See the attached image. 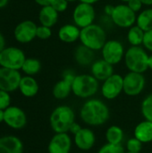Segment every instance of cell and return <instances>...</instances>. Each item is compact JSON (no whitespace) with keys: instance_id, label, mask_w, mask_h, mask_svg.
<instances>
[{"instance_id":"cell-1","label":"cell","mask_w":152,"mask_h":153,"mask_svg":"<svg viewBox=\"0 0 152 153\" xmlns=\"http://www.w3.org/2000/svg\"><path fill=\"white\" fill-rule=\"evenodd\" d=\"M82 120L92 126L104 125L109 119V108L100 100L90 99L82 107L80 111Z\"/></svg>"},{"instance_id":"cell-2","label":"cell","mask_w":152,"mask_h":153,"mask_svg":"<svg viewBox=\"0 0 152 153\" xmlns=\"http://www.w3.org/2000/svg\"><path fill=\"white\" fill-rule=\"evenodd\" d=\"M81 44L96 51L101 50L107 39L105 29L97 23H92L85 28L81 29L80 33Z\"/></svg>"},{"instance_id":"cell-3","label":"cell","mask_w":152,"mask_h":153,"mask_svg":"<svg viewBox=\"0 0 152 153\" xmlns=\"http://www.w3.org/2000/svg\"><path fill=\"white\" fill-rule=\"evenodd\" d=\"M149 54L142 46H131L125 50L124 62L129 72L144 74L148 69Z\"/></svg>"},{"instance_id":"cell-4","label":"cell","mask_w":152,"mask_h":153,"mask_svg":"<svg viewBox=\"0 0 152 153\" xmlns=\"http://www.w3.org/2000/svg\"><path fill=\"white\" fill-rule=\"evenodd\" d=\"M74 118L75 115L72 108L65 105L58 106L50 115V126L56 134L68 133L70 127L75 122Z\"/></svg>"},{"instance_id":"cell-5","label":"cell","mask_w":152,"mask_h":153,"mask_svg":"<svg viewBox=\"0 0 152 153\" xmlns=\"http://www.w3.org/2000/svg\"><path fill=\"white\" fill-rule=\"evenodd\" d=\"M99 88V81L92 74H76L72 84V92L78 98L89 99L98 92Z\"/></svg>"},{"instance_id":"cell-6","label":"cell","mask_w":152,"mask_h":153,"mask_svg":"<svg viewBox=\"0 0 152 153\" xmlns=\"http://www.w3.org/2000/svg\"><path fill=\"white\" fill-rule=\"evenodd\" d=\"M24 52L16 47L4 48L0 52V66L13 70H21L26 59Z\"/></svg>"},{"instance_id":"cell-7","label":"cell","mask_w":152,"mask_h":153,"mask_svg":"<svg viewBox=\"0 0 152 153\" xmlns=\"http://www.w3.org/2000/svg\"><path fill=\"white\" fill-rule=\"evenodd\" d=\"M137 13H135L127 4L122 3L115 5L114 11L110 16L112 22L122 29H129L136 23Z\"/></svg>"},{"instance_id":"cell-8","label":"cell","mask_w":152,"mask_h":153,"mask_svg":"<svg viewBox=\"0 0 152 153\" xmlns=\"http://www.w3.org/2000/svg\"><path fill=\"white\" fill-rule=\"evenodd\" d=\"M73 22L80 29L85 28L94 23L96 11L92 4L79 2L73 11Z\"/></svg>"},{"instance_id":"cell-9","label":"cell","mask_w":152,"mask_h":153,"mask_svg":"<svg viewBox=\"0 0 152 153\" xmlns=\"http://www.w3.org/2000/svg\"><path fill=\"white\" fill-rule=\"evenodd\" d=\"M125 47L117 39H108L101 48V56L104 60L116 65L121 63L125 57Z\"/></svg>"},{"instance_id":"cell-10","label":"cell","mask_w":152,"mask_h":153,"mask_svg":"<svg viewBox=\"0 0 152 153\" xmlns=\"http://www.w3.org/2000/svg\"><path fill=\"white\" fill-rule=\"evenodd\" d=\"M124 91V77L119 74H114L102 82L101 94L107 100H115Z\"/></svg>"},{"instance_id":"cell-11","label":"cell","mask_w":152,"mask_h":153,"mask_svg":"<svg viewBox=\"0 0 152 153\" xmlns=\"http://www.w3.org/2000/svg\"><path fill=\"white\" fill-rule=\"evenodd\" d=\"M146 83L143 74L129 72L124 76V92L131 97L142 92Z\"/></svg>"},{"instance_id":"cell-12","label":"cell","mask_w":152,"mask_h":153,"mask_svg":"<svg viewBox=\"0 0 152 153\" xmlns=\"http://www.w3.org/2000/svg\"><path fill=\"white\" fill-rule=\"evenodd\" d=\"M4 123L10 128L20 130L27 125V116L19 107L9 106L4 110Z\"/></svg>"},{"instance_id":"cell-13","label":"cell","mask_w":152,"mask_h":153,"mask_svg":"<svg viewBox=\"0 0 152 153\" xmlns=\"http://www.w3.org/2000/svg\"><path fill=\"white\" fill-rule=\"evenodd\" d=\"M22 77L18 70L0 66V90L9 93L15 91L19 89Z\"/></svg>"},{"instance_id":"cell-14","label":"cell","mask_w":152,"mask_h":153,"mask_svg":"<svg viewBox=\"0 0 152 153\" xmlns=\"http://www.w3.org/2000/svg\"><path fill=\"white\" fill-rule=\"evenodd\" d=\"M37 28L38 26L34 22L30 20L22 21L18 23L14 29V38L22 44L30 43L37 38Z\"/></svg>"},{"instance_id":"cell-15","label":"cell","mask_w":152,"mask_h":153,"mask_svg":"<svg viewBox=\"0 0 152 153\" xmlns=\"http://www.w3.org/2000/svg\"><path fill=\"white\" fill-rule=\"evenodd\" d=\"M76 74L72 70H66L63 73L62 80L58 81L53 87V96L57 100L66 99L72 92V84Z\"/></svg>"},{"instance_id":"cell-16","label":"cell","mask_w":152,"mask_h":153,"mask_svg":"<svg viewBox=\"0 0 152 153\" xmlns=\"http://www.w3.org/2000/svg\"><path fill=\"white\" fill-rule=\"evenodd\" d=\"M72 148V140L67 133L56 134L50 140L48 153H69Z\"/></svg>"},{"instance_id":"cell-17","label":"cell","mask_w":152,"mask_h":153,"mask_svg":"<svg viewBox=\"0 0 152 153\" xmlns=\"http://www.w3.org/2000/svg\"><path fill=\"white\" fill-rule=\"evenodd\" d=\"M114 74V65L103 58L96 59L90 65V74L99 82H104Z\"/></svg>"},{"instance_id":"cell-18","label":"cell","mask_w":152,"mask_h":153,"mask_svg":"<svg viewBox=\"0 0 152 153\" xmlns=\"http://www.w3.org/2000/svg\"><path fill=\"white\" fill-rule=\"evenodd\" d=\"M96 142V137L93 131L90 128H82L74 134V143L82 151L90 150Z\"/></svg>"},{"instance_id":"cell-19","label":"cell","mask_w":152,"mask_h":153,"mask_svg":"<svg viewBox=\"0 0 152 153\" xmlns=\"http://www.w3.org/2000/svg\"><path fill=\"white\" fill-rule=\"evenodd\" d=\"M23 143L22 140L14 135L0 137V153H22Z\"/></svg>"},{"instance_id":"cell-20","label":"cell","mask_w":152,"mask_h":153,"mask_svg":"<svg viewBox=\"0 0 152 153\" xmlns=\"http://www.w3.org/2000/svg\"><path fill=\"white\" fill-rule=\"evenodd\" d=\"M81 29L74 23H66L61 26L58 30V39L67 44L73 43L80 39Z\"/></svg>"},{"instance_id":"cell-21","label":"cell","mask_w":152,"mask_h":153,"mask_svg":"<svg viewBox=\"0 0 152 153\" xmlns=\"http://www.w3.org/2000/svg\"><path fill=\"white\" fill-rule=\"evenodd\" d=\"M74 60L80 66H90L96 60L95 51L83 46L79 45L74 50Z\"/></svg>"},{"instance_id":"cell-22","label":"cell","mask_w":152,"mask_h":153,"mask_svg":"<svg viewBox=\"0 0 152 153\" xmlns=\"http://www.w3.org/2000/svg\"><path fill=\"white\" fill-rule=\"evenodd\" d=\"M39 89V83L32 76L25 75L22 77L19 85V91L22 95L26 98H32L38 94Z\"/></svg>"},{"instance_id":"cell-23","label":"cell","mask_w":152,"mask_h":153,"mask_svg":"<svg viewBox=\"0 0 152 153\" xmlns=\"http://www.w3.org/2000/svg\"><path fill=\"white\" fill-rule=\"evenodd\" d=\"M59 13L56 12L51 5L42 6L39 13V21L41 25L52 28L58 21Z\"/></svg>"},{"instance_id":"cell-24","label":"cell","mask_w":152,"mask_h":153,"mask_svg":"<svg viewBox=\"0 0 152 153\" xmlns=\"http://www.w3.org/2000/svg\"><path fill=\"white\" fill-rule=\"evenodd\" d=\"M134 137L142 143L152 142V122L145 120L139 123L134 129Z\"/></svg>"},{"instance_id":"cell-25","label":"cell","mask_w":152,"mask_h":153,"mask_svg":"<svg viewBox=\"0 0 152 153\" xmlns=\"http://www.w3.org/2000/svg\"><path fill=\"white\" fill-rule=\"evenodd\" d=\"M143 31L152 30V8H145L142 10L136 17V23Z\"/></svg>"},{"instance_id":"cell-26","label":"cell","mask_w":152,"mask_h":153,"mask_svg":"<svg viewBox=\"0 0 152 153\" xmlns=\"http://www.w3.org/2000/svg\"><path fill=\"white\" fill-rule=\"evenodd\" d=\"M144 33L145 31H143L136 24L130 27L126 34V39H127L128 43L131 46H142Z\"/></svg>"},{"instance_id":"cell-27","label":"cell","mask_w":152,"mask_h":153,"mask_svg":"<svg viewBox=\"0 0 152 153\" xmlns=\"http://www.w3.org/2000/svg\"><path fill=\"white\" fill-rule=\"evenodd\" d=\"M107 142L113 144H122L124 140V131L117 126H112L108 127L106 132Z\"/></svg>"},{"instance_id":"cell-28","label":"cell","mask_w":152,"mask_h":153,"mask_svg":"<svg viewBox=\"0 0 152 153\" xmlns=\"http://www.w3.org/2000/svg\"><path fill=\"white\" fill-rule=\"evenodd\" d=\"M40 69H41V63L39 62V60L33 57H28L25 59L21 70L26 75L33 76L39 74Z\"/></svg>"},{"instance_id":"cell-29","label":"cell","mask_w":152,"mask_h":153,"mask_svg":"<svg viewBox=\"0 0 152 153\" xmlns=\"http://www.w3.org/2000/svg\"><path fill=\"white\" fill-rule=\"evenodd\" d=\"M141 110L146 120L152 122V94L148 95L142 102Z\"/></svg>"},{"instance_id":"cell-30","label":"cell","mask_w":152,"mask_h":153,"mask_svg":"<svg viewBox=\"0 0 152 153\" xmlns=\"http://www.w3.org/2000/svg\"><path fill=\"white\" fill-rule=\"evenodd\" d=\"M98 153H125V149L122 144H113V143H106L103 145Z\"/></svg>"},{"instance_id":"cell-31","label":"cell","mask_w":152,"mask_h":153,"mask_svg":"<svg viewBox=\"0 0 152 153\" xmlns=\"http://www.w3.org/2000/svg\"><path fill=\"white\" fill-rule=\"evenodd\" d=\"M142 144L143 143L140 140H138L136 137H133V138H131L127 141L126 149L129 152H141L142 148Z\"/></svg>"},{"instance_id":"cell-32","label":"cell","mask_w":152,"mask_h":153,"mask_svg":"<svg viewBox=\"0 0 152 153\" xmlns=\"http://www.w3.org/2000/svg\"><path fill=\"white\" fill-rule=\"evenodd\" d=\"M52 36V30L50 27L39 25L37 28V38L39 39H47Z\"/></svg>"},{"instance_id":"cell-33","label":"cell","mask_w":152,"mask_h":153,"mask_svg":"<svg viewBox=\"0 0 152 153\" xmlns=\"http://www.w3.org/2000/svg\"><path fill=\"white\" fill-rule=\"evenodd\" d=\"M11 106V96L10 93L0 90V109L4 110Z\"/></svg>"},{"instance_id":"cell-34","label":"cell","mask_w":152,"mask_h":153,"mask_svg":"<svg viewBox=\"0 0 152 153\" xmlns=\"http://www.w3.org/2000/svg\"><path fill=\"white\" fill-rule=\"evenodd\" d=\"M56 12L58 13H64L67 10L69 3L66 0H53L50 4Z\"/></svg>"},{"instance_id":"cell-35","label":"cell","mask_w":152,"mask_h":153,"mask_svg":"<svg viewBox=\"0 0 152 153\" xmlns=\"http://www.w3.org/2000/svg\"><path fill=\"white\" fill-rule=\"evenodd\" d=\"M142 47L147 51H150L152 53V30L145 31L143 42H142Z\"/></svg>"},{"instance_id":"cell-36","label":"cell","mask_w":152,"mask_h":153,"mask_svg":"<svg viewBox=\"0 0 152 153\" xmlns=\"http://www.w3.org/2000/svg\"><path fill=\"white\" fill-rule=\"evenodd\" d=\"M126 4L130 7V9L133 10L135 13H139L142 10L143 4L141 2V0H130Z\"/></svg>"},{"instance_id":"cell-37","label":"cell","mask_w":152,"mask_h":153,"mask_svg":"<svg viewBox=\"0 0 152 153\" xmlns=\"http://www.w3.org/2000/svg\"><path fill=\"white\" fill-rule=\"evenodd\" d=\"M114 8H115V5H113V4H107L104 7V14L110 17L112 13H113V11H114Z\"/></svg>"},{"instance_id":"cell-38","label":"cell","mask_w":152,"mask_h":153,"mask_svg":"<svg viewBox=\"0 0 152 153\" xmlns=\"http://www.w3.org/2000/svg\"><path fill=\"white\" fill-rule=\"evenodd\" d=\"M81 129H82V127H81V126H79V125H78L76 122H74V123L72 125V126L70 127V130H69V132L74 135V134H77V133H78V132H79Z\"/></svg>"},{"instance_id":"cell-39","label":"cell","mask_w":152,"mask_h":153,"mask_svg":"<svg viewBox=\"0 0 152 153\" xmlns=\"http://www.w3.org/2000/svg\"><path fill=\"white\" fill-rule=\"evenodd\" d=\"M39 5L42 6H46V5H50L53 0H34Z\"/></svg>"},{"instance_id":"cell-40","label":"cell","mask_w":152,"mask_h":153,"mask_svg":"<svg viewBox=\"0 0 152 153\" xmlns=\"http://www.w3.org/2000/svg\"><path fill=\"white\" fill-rule=\"evenodd\" d=\"M5 48V39L4 37L3 36V34L0 32V52Z\"/></svg>"},{"instance_id":"cell-41","label":"cell","mask_w":152,"mask_h":153,"mask_svg":"<svg viewBox=\"0 0 152 153\" xmlns=\"http://www.w3.org/2000/svg\"><path fill=\"white\" fill-rule=\"evenodd\" d=\"M99 0H79V2L82 3H86V4H95L96 3H98Z\"/></svg>"},{"instance_id":"cell-42","label":"cell","mask_w":152,"mask_h":153,"mask_svg":"<svg viewBox=\"0 0 152 153\" xmlns=\"http://www.w3.org/2000/svg\"><path fill=\"white\" fill-rule=\"evenodd\" d=\"M141 2L145 6H151L152 5V0H141Z\"/></svg>"},{"instance_id":"cell-43","label":"cell","mask_w":152,"mask_h":153,"mask_svg":"<svg viewBox=\"0 0 152 153\" xmlns=\"http://www.w3.org/2000/svg\"><path fill=\"white\" fill-rule=\"evenodd\" d=\"M8 2H9V0H0V9L6 6Z\"/></svg>"},{"instance_id":"cell-44","label":"cell","mask_w":152,"mask_h":153,"mask_svg":"<svg viewBox=\"0 0 152 153\" xmlns=\"http://www.w3.org/2000/svg\"><path fill=\"white\" fill-rule=\"evenodd\" d=\"M148 66L149 69L152 71V53L149 56V60H148Z\"/></svg>"},{"instance_id":"cell-45","label":"cell","mask_w":152,"mask_h":153,"mask_svg":"<svg viewBox=\"0 0 152 153\" xmlns=\"http://www.w3.org/2000/svg\"><path fill=\"white\" fill-rule=\"evenodd\" d=\"M4 122V110L0 109V124Z\"/></svg>"},{"instance_id":"cell-46","label":"cell","mask_w":152,"mask_h":153,"mask_svg":"<svg viewBox=\"0 0 152 153\" xmlns=\"http://www.w3.org/2000/svg\"><path fill=\"white\" fill-rule=\"evenodd\" d=\"M68 3H74V2H76V1H79V0H66Z\"/></svg>"},{"instance_id":"cell-47","label":"cell","mask_w":152,"mask_h":153,"mask_svg":"<svg viewBox=\"0 0 152 153\" xmlns=\"http://www.w3.org/2000/svg\"><path fill=\"white\" fill-rule=\"evenodd\" d=\"M118 1H120V2H122V3H125V4H126L127 2H129L130 0H118Z\"/></svg>"},{"instance_id":"cell-48","label":"cell","mask_w":152,"mask_h":153,"mask_svg":"<svg viewBox=\"0 0 152 153\" xmlns=\"http://www.w3.org/2000/svg\"><path fill=\"white\" fill-rule=\"evenodd\" d=\"M125 153H134V152H125ZM138 153H140V152H138Z\"/></svg>"}]
</instances>
